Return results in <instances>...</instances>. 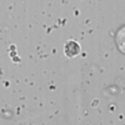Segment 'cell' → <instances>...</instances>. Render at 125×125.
I'll return each mask as SVG.
<instances>
[{"label":"cell","instance_id":"1","mask_svg":"<svg viewBox=\"0 0 125 125\" xmlns=\"http://www.w3.org/2000/svg\"><path fill=\"white\" fill-rule=\"evenodd\" d=\"M79 53H80V45L76 43V41H74V40L68 41L66 45H65V54H66V56L74 58V56L79 55Z\"/></svg>","mask_w":125,"mask_h":125}]
</instances>
